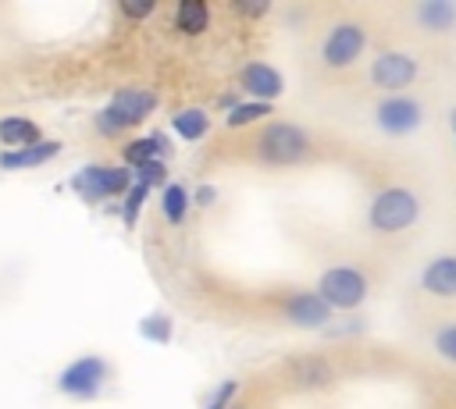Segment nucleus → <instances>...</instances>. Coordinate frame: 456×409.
Segmentation results:
<instances>
[{"label": "nucleus", "instance_id": "1", "mask_svg": "<svg viewBox=\"0 0 456 409\" xmlns=\"http://www.w3.org/2000/svg\"><path fill=\"white\" fill-rule=\"evenodd\" d=\"M314 153V139L306 128L292 121H267L253 139V156L271 167H292L303 164Z\"/></svg>", "mask_w": 456, "mask_h": 409}, {"label": "nucleus", "instance_id": "2", "mask_svg": "<svg viewBox=\"0 0 456 409\" xmlns=\"http://www.w3.org/2000/svg\"><path fill=\"white\" fill-rule=\"evenodd\" d=\"M417 217H420V196L406 185L381 188L367 206V228L374 235H403L417 224Z\"/></svg>", "mask_w": 456, "mask_h": 409}, {"label": "nucleus", "instance_id": "3", "mask_svg": "<svg viewBox=\"0 0 456 409\" xmlns=\"http://www.w3.org/2000/svg\"><path fill=\"white\" fill-rule=\"evenodd\" d=\"M153 110H157V92L153 89H121L96 114V128H100V135H118L125 128L142 124Z\"/></svg>", "mask_w": 456, "mask_h": 409}, {"label": "nucleus", "instance_id": "4", "mask_svg": "<svg viewBox=\"0 0 456 409\" xmlns=\"http://www.w3.org/2000/svg\"><path fill=\"white\" fill-rule=\"evenodd\" d=\"M314 292L328 302L331 313H335V309L349 313V309L363 306L370 285H367V274H363V270H356V267H349V263H338V267H328V270L317 277V288H314Z\"/></svg>", "mask_w": 456, "mask_h": 409}, {"label": "nucleus", "instance_id": "5", "mask_svg": "<svg viewBox=\"0 0 456 409\" xmlns=\"http://www.w3.org/2000/svg\"><path fill=\"white\" fill-rule=\"evenodd\" d=\"M367 50V28L360 21H335L321 39V64L328 71L353 68Z\"/></svg>", "mask_w": 456, "mask_h": 409}, {"label": "nucleus", "instance_id": "6", "mask_svg": "<svg viewBox=\"0 0 456 409\" xmlns=\"http://www.w3.org/2000/svg\"><path fill=\"white\" fill-rule=\"evenodd\" d=\"M417 71H420V68H417V57H410L406 50H381V53L370 60L367 78H370V85L381 89L385 96H399V92H406V89L413 85Z\"/></svg>", "mask_w": 456, "mask_h": 409}, {"label": "nucleus", "instance_id": "7", "mask_svg": "<svg viewBox=\"0 0 456 409\" xmlns=\"http://www.w3.org/2000/svg\"><path fill=\"white\" fill-rule=\"evenodd\" d=\"M374 124L381 135L388 139H406L413 135L420 124H424V107L420 100L399 92V96H385L378 107H374Z\"/></svg>", "mask_w": 456, "mask_h": 409}, {"label": "nucleus", "instance_id": "8", "mask_svg": "<svg viewBox=\"0 0 456 409\" xmlns=\"http://www.w3.org/2000/svg\"><path fill=\"white\" fill-rule=\"evenodd\" d=\"M132 185V171L128 167H114V164H89L71 178V188L86 199H110V196H125Z\"/></svg>", "mask_w": 456, "mask_h": 409}, {"label": "nucleus", "instance_id": "9", "mask_svg": "<svg viewBox=\"0 0 456 409\" xmlns=\"http://www.w3.org/2000/svg\"><path fill=\"white\" fill-rule=\"evenodd\" d=\"M107 373H110V366L103 356H78L57 373V388L71 398H93V395H100Z\"/></svg>", "mask_w": 456, "mask_h": 409}, {"label": "nucleus", "instance_id": "10", "mask_svg": "<svg viewBox=\"0 0 456 409\" xmlns=\"http://www.w3.org/2000/svg\"><path fill=\"white\" fill-rule=\"evenodd\" d=\"M281 317L292 324V327H299V331H321V327H328L331 324V309H328V302L317 295V292H292L289 299H285V306H281Z\"/></svg>", "mask_w": 456, "mask_h": 409}, {"label": "nucleus", "instance_id": "11", "mask_svg": "<svg viewBox=\"0 0 456 409\" xmlns=\"http://www.w3.org/2000/svg\"><path fill=\"white\" fill-rule=\"evenodd\" d=\"M239 85L242 92H249V100L256 103H274L281 92H285V78L274 64L267 60H249L242 71H239Z\"/></svg>", "mask_w": 456, "mask_h": 409}, {"label": "nucleus", "instance_id": "12", "mask_svg": "<svg viewBox=\"0 0 456 409\" xmlns=\"http://www.w3.org/2000/svg\"><path fill=\"white\" fill-rule=\"evenodd\" d=\"M420 288L428 295H435V299H456V253L435 256L420 270Z\"/></svg>", "mask_w": 456, "mask_h": 409}, {"label": "nucleus", "instance_id": "13", "mask_svg": "<svg viewBox=\"0 0 456 409\" xmlns=\"http://www.w3.org/2000/svg\"><path fill=\"white\" fill-rule=\"evenodd\" d=\"M413 21L431 36H445L456 28V4L452 0H420L413 7Z\"/></svg>", "mask_w": 456, "mask_h": 409}, {"label": "nucleus", "instance_id": "14", "mask_svg": "<svg viewBox=\"0 0 456 409\" xmlns=\"http://www.w3.org/2000/svg\"><path fill=\"white\" fill-rule=\"evenodd\" d=\"M57 153H61V142H57V139H39L36 146H25V149H4V153H0V167H4V171L39 167V164L53 160Z\"/></svg>", "mask_w": 456, "mask_h": 409}, {"label": "nucleus", "instance_id": "15", "mask_svg": "<svg viewBox=\"0 0 456 409\" xmlns=\"http://www.w3.org/2000/svg\"><path fill=\"white\" fill-rule=\"evenodd\" d=\"M207 25H210V7H207V0H182V4L175 7V28H178L182 36H200V32H207Z\"/></svg>", "mask_w": 456, "mask_h": 409}, {"label": "nucleus", "instance_id": "16", "mask_svg": "<svg viewBox=\"0 0 456 409\" xmlns=\"http://www.w3.org/2000/svg\"><path fill=\"white\" fill-rule=\"evenodd\" d=\"M171 132L185 142H200L207 132H210V114L203 107H185L171 117Z\"/></svg>", "mask_w": 456, "mask_h": 409}, {"label": "nucleus", "instance_id": "17", "mask_svg": "<svg viewBox=\"0 0 456 409\" xmlns=\"http://www.w3.org/2000/svg\"><path fill=\"white\" fill-rule=\"evenodd\" d=\"M0 142H7V149H25L39 142V128L28 117H0Z\"/></svg>", "mask_w": 456, "mask_h": 409}, {"label": "nucleus", "instance_id": "18", "mask_svg": "<svg viewBox=\"0 0 456 409\" xmlns=\"http://www.w3.org/2000/svg\"><path fill=\"white\" fill-rule=\"evenodd\" d=\"M164 153H167V139L157 132V135H142V139H132L128 146H125V164H128V171L132 167H139V164H150V160H164Z\"/></svg>", "mask_w": 456, "mask_h": 409}, {"label": "nucleus", "instance_id": "19", "mask_svg": "<svg viewBox=\"0 0 456 409\" xmlns=\"http://www.w3.org/2000/svg\"><path fill=\"white\" fill-rule=\"evenodd\" d=\"M160 213H164L167 224H182L185 221V213H189V192H185V185L164 181V188H160Z\"/></svg>", "mask_w": 456, "mask_h": 409}, {"label": "nucleus", "instance_id": "20", "mask_svg": "<svg viewBox=\"0 0 456 409\" xmlns=\"http://www.w3.org/2000/svg\"><path fill=\"white\" fill-rule=\"evenodd\" d=\"M267 114H274V103H256V100H246V103H235V107H228V114H224V124H228V128H249V124L264 121Z\"/></svg>", "mask_w": 456, "mask_h": 409}, {"label": "nucleus", "instance_id": "21", "mask_svg": "<svg viewBox=\"0 0 456 409\" xmlns=\"http://www.w3.org/2000/svg\"><path fill=\"white\" fill-rule=\"evenodd\" d=\"M139 334H142L146 341H153V345H167L171 334H175V324H171L167 313H150V317L139 320Z\"/></svg>", "mask_w": 456, "mask_h": 409}, {"label": "nucleus", "instance_id": "22", "mask_svg": "<svg viewBox=\"0 0 456 409\" xmlns=\"http://www.w3.org/2000/svg\"><path fill=\"white\" fill-rule=\"evenodd\" d=\"M146 196H150V188H146V185H139V181H132V185H128V192H125V206H121V221H125L128 228L135 224V217H139V210H142Z\"/></svg>", "mask_w": 456, "mask_h": 409}, {"label": "nucleus", "instance_id": "23", "mask_svg": "<svg viewBox=\"0 0 456 409\" xmlns=\"http://www.w3.org/2000/svg\"><path fill=\"white\" fill-rule=\"evenodd\" d=\"M431 345H435V352H438L445 363L456 366V320H452V324H442V327L435 331Z\"/></svg>", "mask_w": 456, "mask_h": 409}, {"label": "nucleus", "instance_id": "24", "mask_svg": "<svg viewBox=\"0 0 456 409\" xmlns=\"http://www.w3.org/2000/svg\"><path fill=\"white\" fill-rule=\"evenodd\" d=\"M164 178H167V167H164V160H150V164H139V167H132V181H139V185H146V188H153V185H164Z\"/></svg>", "mask_w": 456, "mask_h": 409}, {"label": "nucleus", "instance_id": "25", "mask_svg": "<svg viewBox=\"0 0 456 409\" xmlns=\"http://www.w3.org/2000/svg\"><path fill=\"white\" fill-rule=\"evenodd\" d=\"M296 373H299V381H303V384H324V381L331 377V370H328V363H324V359H303Z\"/></svg>", "mask_w": 456, "mask_h": 409}, {"label": "nucleus", "instance_id": "26", "mask_svg": "<svg viewBox=\"0 0 456 409\" xmlns=\"http://www.w3.org/2000/svg\"><path fill=\"white\" fill-rule=\"evenodd\" d=\"M235 391H239V381H221V384L214 388V395H210L207 409H228V405H232V398H235Z\"/></svg>", "mask_w": 456, "mask_h": 409}, {"label": "nucleus", "instance_id": "27", "mask_svg": "<svg viewBox=\"0 0 456 409\" xmlns=\"http://www.w3.org/2000/svg\"><path fill=\"white\" fill-rule=\"evenodd\" d=\"M214 199H217V188L214 185H200L196 196H189V203H196V206H214Z\"/></svg>", "mask_w": 456, "mask_h": 409}, {"label": "nucleus", "instance_id": "28", "mask_svg": "<svg viewBox=\"0 0 456 409\" xmlns=\"http://www.w3.org/2000/svg\"><path fill=\"white\" fill-rule=\"evenodd\" d=\"M121 14H128V18H146V14H153V0H146V4H121Z\"/></svg>", "mask_w": 456, "mask_h": 409}, {"label": "nucleus", "instance_id": "29", "mask_svg": "<svg viewBox=\"0 0 456 409\" xmlns=\"http://www.w3.org/2000/svg\"><path fill=\"white\" fill-rule=\"evenodd\" d=\"M235 11H242L246 18H260L267 14V4H235Z\"/></svg>", "mask_w": 456, "mask_h": 409}, {"label": "nucleus", "instance_id": "30", "mask_svg": "<svg viewBox=\"0 0 456 409\" xmlns=\"http://www.w3.org/2000/svg\"><path fill=\"white\" fill-rule=\"evenodd\" d=\"M449 128H452V139H456V107L449 110Z\"/></svg>", "mask_w": 456, "mask_h": 409}]
</instances>
